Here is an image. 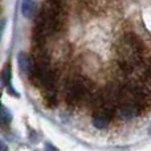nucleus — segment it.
Masks as SVG:
<instances>
[{"instance_id":"obj_3","label":"nucleus","mask_w":151,"mask_h":151,"mask_svg":"<svg viewBox=\"0 0 151 151\" xmlns=\"http://www.w3.org/2000/svg\"><path fill=\"white\" fill-rule=\"evenodd\" d=\"M37 11H39V3L37 0H23L21 3V12H23L24 17L32 19L37 16Z\"/></svg>"},{"instance_id":"obj_1","label":"nucleus","mask_w":151,"mask_h":151,"mask_svg":"<svg viewBox=\"0 0 151 151\" xmlns=\"http://www.w3.org/2000/svg\"><path fill=\"white\" fill-rule=\"evenodd\" d=\"M118 68L122 73L129 74L143 63L145 45L137 35L127 33L117 44Z\"/></svg>"},{"instance_id":"obj_4","label":"nucleus","mask_w":151,"mask_h":151,"mask_svg":"<svg viewBox=\"0 0 151 151\" xmlns=\"http://www.w3.org/2000/svg\"><path fill=\"white\" fill-rule=\"evenodd\" d=\"M4 27H5V21L3 19H0V37H1V33L4 31Z\"/></svg>"},{"instance_id":"obj_2","label":"nucleus","mask_w":151,"mask_h":151,"mask_svg":"<svg viewBox=\"0 0 151 151\" xmlns=\"http://www.w3.org/2000/svg\"><path fill=\"white\" fill-rule=\"evenodd\" d=\"M94 94L93 83L82 76H73L65 82L64 97L68 105H78L81 102H90Z\"/></svg>"}]
</instances>
